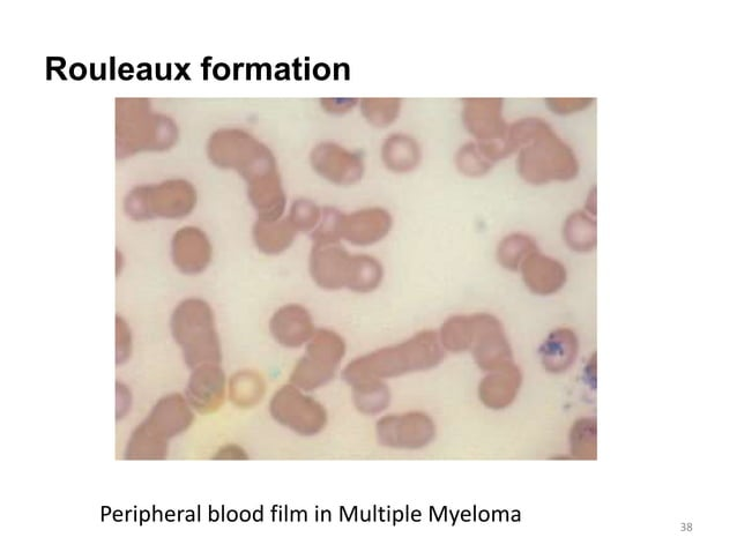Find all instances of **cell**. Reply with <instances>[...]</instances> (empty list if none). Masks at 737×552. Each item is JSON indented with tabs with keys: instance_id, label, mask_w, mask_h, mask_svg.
<instances>
[{
	"instance_id": "cell-7",
	"label": "cell",
	"mask_w": 737,
	"mask_h": 552,
	"mask_svg": "<svg viewBox=\"0 0 737 552\" xmlns=\"http://www.w3.org/2000/svg\"><path fill=\"white\" fill-rule=\"evenodd\" d=\"M175 265L183 274L198 275L210 265V249L205 238L196 231H185L177 238Z\"/></svg>"
},
{
	"instance_id": "cell-9",
	"label": "cell",
	"mask_w": 737,
	"mask_h": 552,
	"mask_svg": "<svg viewBox=\"0 0 737 552\" xmlns=\"http://www.w3.org/2000/svg\"><path fill=\"white\" fill-rule=\"evenodd\" d=\"M383 276V266L377 259L369 256H354L347 287L355 292H370L381 285Z\"/></svg>"
},
{
	"instance_id": "cell-5",
	"label": "cell",
	"mask_w": 737,
	"mask_h": 552,
	"mask_svg": "<svg viewBox=\"0 0 737 552\" xmlns=\"http://www.w3.org/2000/svg\"><path fill=\"white\" fill-rule=\"evenodd\" d=\"M312 163L319 175L335 184H354L363 175V162L359 156L338 147H323L312 156Z\"/></svg>"
},
{
	"instance_id": "cell-8",
	"label": "cell",
	"mask_w": 737,
	"mask_h": 552,
	"mask_svg": "<svg viewBox=\"0 0 737 552\" xmlns=\"http://www.w3.org/2000/svg\"><path fill=\"white\" fill-rule=\"evenodd\" d=\"M272 331L275 338L284 345L299 346L308 340L311 334L309 315L296 305L284 308L273 318Z\"/></svg>"
},
{
	"instance_id": "cell-12",
	"label": "cell",
	"mask_w": 737,
	"mask_h": 552,
	"mask_svg": "<svg viewBox=\"0 0 737 552\" xmlns=\"http://www.w3.org/2000/svg\"><path fill=\"white\" fill-rule=\"evenodd\" d=\"M295 227L292 222L277 223L271 228L259 229V243L266 252L284 251L293 242Z\"/></svg>"
},
{
	"instance_id": "cell-11",
	"label": "cell",
	"mask_w": 737,
	"mask_h": 552,
	"mask_svg": "<svg viewBox=\"0 0 737 552\" xmlns=\"http://www.w3.org/2000/svg\"><path fill=\"white\" fill-rule=\"evenodd\" d=\"M421 159L419 148L413 144H391L386 146L384 161L396 173H408L418 166Z\"/></svg>"
},
{
	"instance_id": "cell-3",
	"label": "cell",
	"mask_w": 737,
	"mask_h": 552,
	"mask_svg": "<svg viewBox=\"0 0 737 552\" xmlns=\"http://www.w3.org/2000/svg\"><path fill=\"white\" fill-rule=\"evenodd\" d=\"M353 257L334 243H317L310 258V274L318 286L326 289L347 287Z\"/></svg>"
},
{
	"instance_id": "cell-1",
	"label": "cell",
	"mask_w": 737,
	"mask_h": 552,
	"mask_svg": "<svg viewBox=\"0 0 737 552\" xmlns=\"http://www.w3.org/2000/svg\"><path fill=\"white\" fill-rule=\"evenodd\" d=\"M176 340L191 365L219 358V343L213 316L208 305L200 300H188L177 308L173 318Z\"/></svg>"
},
{
	"instance_id": "cell-4",
	"label": "cell",
	"mask_w": 737,
	"mask_h": 552,
	"mask_svg": "<svg viewBox=\"0 0 737 552\" xmlns=\"http://www.w3.org/2000/svg\"><path fill=\"white\" fill-rule=\"evenodd\" d=\"M392 219L389 213L381 208H370V210L342 216L341 237L355 245H371L389 233Z\"/></svg>"
},
{
	"instance_id": "cell-13",
	"label": "cell",
	"mask_w": 737,
	"mask_h": 552,
	"mask_svg": "<svg viewBox=\"0 0 737 552\" xmlns=\"http://www.w3.org/2000/svg\"><path fill=\"white\" fill-rule=\"evenodd\" d=\"M322 219L318 208L308 201H300L294 206L292 213V225L295 228L300 229H311L314 228L317 223Z\"/></svg>"
},
{
	"instance_id": "cell-2",
	"label": "cell",
	"mask_w": 737,
	"mask_h": 552,
	"mask_svg": "<svg viewBox=\"0 0 737 552\" xmlns=\"http://www.w3.org/2000/svg\"><path fill=\"white\" fill-rule=\"evenodd\" d=\"M436 357L433 342L429 338H420L407 346L391 352H385L369 360L361 361L349 371L351 377L368 374L392 375L408 369L427 365Z\"/></svg>"
},
{
	"instance_id": "cell-10",
	"label": "cell",
	"mask_w": 737,
	"mask_h": 552,
	"mask_svg": "<svg viewBox=\"0 0 737 552\" xmlns=\"http://www.w3.org/2000/svg\"><path fill=\"white\" fill-rule=\"evenodd\" d=\"M223 390V376L212 365L201 367L192 377L190 392L193 399L206 401L219 398Z\"/></svg>"
},
{
	"instance_id": "cell-14",
	"label": "cell",
	"mask_w": 737,
	"mask_h": 552,
	"mask_svg": "<svg viewBox=\"0 0 737 552\" xmlns=\"http://www.w3.org/2000/svg\"><path fill=\"white\" fill-rule=\"evenodd\" d=\"M117 361H125L130 355L131 337L128 326L121 318L117 319Z\"/></svg>"
},
{
	"instance_id": "cell-6",
	"label": "cell",
	"mask_w": 737,
	"mask_h": 552,
	"mask_svg": "<svg viewBox=\"0 0 737 552\" xmlns=\"http://www.w3.org/2000/svg\"><path fill=\"white\" fill-rule=\"evenodd\" d=\"M341 343L331 334H322L310 348V356L301 364L295 374L300 385L314 386L323 382L329 375L330 365L338 360Z\"/></svg>"
}]
</instances>
